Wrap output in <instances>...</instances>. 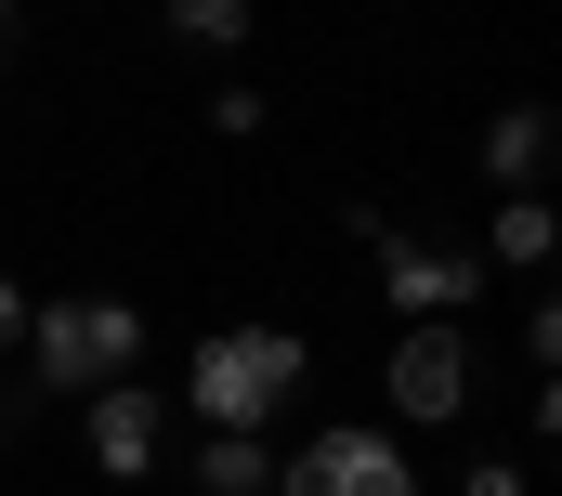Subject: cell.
<instances>
[{
	"label": "cell",
	"instance_id": "obj_1",
	"mask_svg": "<svg viewBox=\"0 0 562 496\" xmlns=\"http://www.w3.org/2000/svg\"><path fill=\"white\" fill-rule=\"evenodd\" d=\"M301 327H210L196 353H183V405L210 418V431H276V405L301 392Z\"/></svg>",
	"mask_w": 562,
	"mask_h": 496
},
{
	"label": "cell",
	"instance_id": "obj_2",
	"mask_svg": "<svg viewBox=\"0 0 562 496\" xmlns=\"http://www.w3.org/2000/svg\"><path fill=\"white\" fill-rule=\"evenodd\" d=\"M26 367L40 392H105V379H144V314L132 301H26Z\"/></svg>",
	"mask_w": 562,
	"mask_h": 496
},
{
	"label": "cell",
	"instance_id": "obj_3",
	"mask_svg": "<svg viewBox=\"0 0 562 496\" xmlns=\"http://www.w3.org/2000/svg\"><path fill=\"white\" fill-rule=\"evenodd\" d=\"M353 236L380 248V301L406 314V327H431V314H458L471 288H484V248H431V236H406V223H380V210H340Z\"/></svg>",
	"mask_w": 562,
	"mask_h": 496
},
{
	"label": "cell",
	"instance_id": "obj_4",
	"mask_svg": "<svg viewBox=\"0 0 562 496\" xmlns=\"http://www.w3.org/2000/svg\"><path fill=\"white\" fill-rule=\"evenodd\" d=\"M276 496H419L393 431H301L276 458Z\"/></svg>",
	"mask_w": 562,
	"mask_h": 496
},
{
	"label": "cell",
	"instance_id": "obj_5",
	"mask_svg": "<svg viewBox=\"0 0 562 496\" xmlns=\"http://www.w3.org/2000/svg\"><path fill=\"white\" fill-rule=\"evenodd\" d=\"M79 444H92V471H105V484H144V471H157V444H170V392H144V379L79 392Z\"/></svg>",
	"mask_w": 562,
	"mask_h": 496
},
{
	"label": "cell",
	"instance_id": "obj_6",
	"mask_svg": "<svg viewBox=\"0 0 562 496\" xmlns=\"http://www.w3.org/2000/svg\"><path fill=\"white\" fill-rule=\"evenodd\" d=\"M380 392H393V418H458L471 405V340H458V314H431V327H406L393 340V367H380Z\"/></svg>",
	"mask_w": 562,
	"mask_h": 496
},
{
	"label": "cell",
	"instance_id": "obj_7",
	"mask_svg": "<svg viewBox=\"0 0 562 496\" xmlns=\"http://www.w3.org/2000/svg\"><path fill=\"white\" fill-rule=\"evenodd\" d=\"M484 183H510V196L550 183V105H497L484 119Z\"/></svg>",
	"mask_w": 562,
	"mask_h": 496
},
{
	"label": "cell",
	"instance_id": "obj_8",
	"mask_svg": "<svg viewBox=\"0 0 562 496\" xmlns=\"http://www.w3.org/2000/svg\"><path fill=\"white\" fill-rule=\"evenodd\" d=\"M196 496H276V444L262 431H210L196 444Z\"/></svg>",
	"mask_w": 562,
	"mask_h": 496
},
{
	"label": "cell",
	"instance_id": "obj_9",
	"mask_svg": "<svg viewBox=\"0 0 562 496\" xmlns=\"http://www.w3.org/2000/svg\"><path fill=\"white\" fill-rule=\"evenodd\" d=\"M249 26H262L249 0H170V40L183 53H249Z\"/></svg>",
	"mask_w": 562,
	"mask_h": 496
},
{
	"label": "cell",
	"instance_id": "obj_10",
	"mask_svg": "<svg viewBox=\"0 0 562 496\" xmlns=\"http://www.w3.org/2000/svg\"><path fill=\"white\" fill-rule=\"evenodd\" d=\"M550 248H562V223H550V196H497V261H510V274H537Z\"/></svg>",
	"mask_w": 562,
	"mask_h": 496
},
{
	"label": "cell",
	"instance_id": "obj_11",
	"mask_svg": "<svg viewBox=\"0 0 562 496\" xmlns=\"http://www.w3.org/2000/svg\"><path fill=\"white\" fill-rule=\"evenodd\" d=\"M210 131H236V144H249V131H262V92H249V79H223V92H210Z\"/></svg>",
	"mask_w": 562,
	"mask_h": 496
},
{
	"label": "cell",
	"instance_id": "obj_12",
	"mask_svg": "<svg viewBox=\"0 0 562 496\" xmlns=\"http://www.w3.org/2000/svg\"><path fill=\"white\" fill-rule=\"evenodd\" d=\"M458 496H537V484H524L510 458H471V484H458Z\"/></svg>",
	"mask_w": 562,
	"mask_h": 496
},
{
	"label": "cell",
	"instance_id": "obj_13",
	"mask_svg": "<svg viewBox=\"0 0 562 496\" xmlns=\"http://www.w3.org/2000/svg\"><path fill=\"white\" fill-rule=\"evenodd\" d=\"M0 340H26V288L13 274H0Z\"/></svg>",
	"mask_w": 562,
	"mask_h": 496
},
{
	"label": "cell",
	"instance_id": "obj_14",
	"mask_svg": "<svg viewBox=\"0 0 562 496\" xmlns=\"http://www.w3.org/2000/svg\"><path fill=\"white\" fill-rule=\"evenodd\" d=\"M13 418H26V392H13V379H0V444H13Z\"/></svg>",
	"mask_w": 562,
	"mask_h": 496
},
{
	"label": "cell",
	"instance_id": "obj_15",
	"mask_svg": "<svg viewBox=\"0 0 562 496\" xmlns=\"http://www.w3.org/2000/svg\"><path fill=\"white\" fill-rule=\"evenodd\" d=\"M0 40H13V0H0Z\"/></svg>",
	"mask_w": 562,
	"mask_h": 496
}]
</instances>
